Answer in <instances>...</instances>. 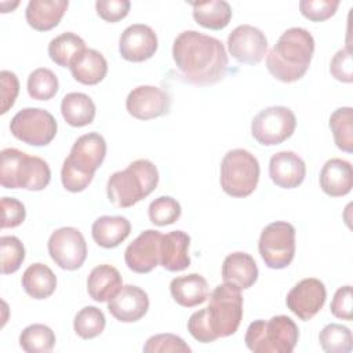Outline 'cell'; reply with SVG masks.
Returning a JSON list of instances; mask_svg holds the SVG:
<instances>
[{
	"label": "cell",
	"instance_id": "obj_1",
	"mask_svg": "<svg viewBox=\"0 0 353 353\" xmlns=\"http://www.w3.org/2000/svg\"><path fill=\"white\" fill-rule=\"evenodd\" d=\"M172 58L179 74L189 83L211 85L228 72V54L221 40L197 30H183L172 44Z\"/></svg>",
	"mask_w": 353,
	"mask_h": 353
},
{
	"label": "cell",
	"instance_id": "obj_2",
	"mask_svg": "<svg viewBox=\"0 0 353 353\" xmlns=\"http://www.w3.org/2000/svg\"><path fill=\"white\" fill-rule=\"evenodd\" d=\"M314 52V39L303 28L287 29L266 54L269 73L283 81L294 83L307 72Z\"/></svg>",
	"mask_w": 353,
	"mask_h": 353
},
{
	"label": "cell",
	"instance_id": "obj_3",
	"mask_svg": "<svg viewBox=\"0 0 353 353\" xmlns=\"http://www.w3.org/2000/svg\"><path fill=\"white\" fill-rule=\"evenodd\" d=\"M106 156V141L98 132H88L76 139L61 170V181L68 192H83Z\"/></svg>",
	"mask_w": 353,
	"mask_h": 353
},
{
	"label": "cell",
	"instance_id": "obj_4",
	"mask_svg": "<svg viewBox=\"0 0 353 353\" xmlns=\"http://www.w3.org/2000/svg\"><path fill=\"white\" fill-rule=\"evenodd\" d=\"M159 183L157 167L148 159H138L127 168L113 172L106 183L108 200L119 208H128L148 197Z\"/></svg>",
	"mask_w": 353,
	"mask_h": 353
},
{
	"label": "cell",
	"instance_id": "obj_5",
	"mask_svg": "<svg viewBox=\"0 0 353 353\" xmlns=\"http://www.w3.org/2000/svg\"><path fill=\"white\" fill-rule=\"evenodd\" d=\"M0 183L6 189H26L39 192L47 188L51 170L46 160L15 148H6L0 153Z\"/></svg>",
	"mask_w": 353,
	"mask_h": 353
},
{
	"label": "cell",
	"instance_id": "obj_6",
	"mask_svg": "<svg viewBox=\"0 0 353 353\" xmlns=\"http://www.w3.org/2000/svg\"><path fill=\"white\" fill-rule=\"evenodd\" d=\"M299 330L292 319L284 314L269 320L252 321L244 342L254 353H291L298 342Z\"/></svg>",
	"mask_w": 353,
	"mask_h": 353
},
{
	"label": "cell",
	"instance_id": "obj_7",
	"mask_svg": "<svg viewBox=\"0 0 353 353\" xmlns=\"http://www.w3.org/2000/svg\"><path fill=\"white\" fill-rule=\"evenodd\" d=\"M203 313L215 339L233 335L243 319L241 290L226 283L216 285Z\"/></svg>",
	"mask_w": 353,
	"mask_h": 353
},
{
	"label": "cell",
	"instance_id": "obj_8",
	"mask_svg": "<svg viewBox=\"0 0 353 353\" xmlns=\"http://www.w3.org/2000/svg\"><path fill=\"white\" fill-rule=\"evenodd\" d=\"M259 163L245 149L229 150L221 161V186L232 197H247L258 185Z\"/></svg>",
	"mask_w": 353,
	"mask_h": 353
},
{
	"label": "cell",
	"instance_id": "obj_9",
	"mask_svg": "<svg viewBox=\"0 0 353 353\" xmlns=\"http://www.w3.org/2000/svg\"><path fill=\"white\" fill-rule=\"evenodd\" d=\"M258 250L268 268H287L295 255V228L284 221L269 223L261 232Z\"/></svg>",
	"mask_w": 353,
	"mask_h": 353
},
{
	"label": "cell",
	"instance_id": "obj_10",
	"mask_svg": "<svg viewBox=\"0 0 353 353\" xmlns=\"http://www.w3.org/2000/svg\"><path fill=\"white\" fill-rule=\"evenodd\" d=\"M55 117L41 108H25L19 110L10 123L11 134L32 146H46L57 135Z\"/></svg>",
	"mask_w": 353,
	"mask_h": 353
},
{
	"label": "cell",
	"instance_id": "obj_11",
	"mask_svg": "<svg viewBox=\"0 0 353 353\" xmlns=\"http://www.w3.org/2000/svg\"><path fill=\"white\" fill-rule=\"evenodd\" d=\"M296 127V117L287 106L262 109L251 123L254 139L263 146H273L288 139Z\"/></svg>",
	"mask_w": 353,
	"mask_h": 353
},
{
	"label": "cell",
	"instance_id": "obj_12",
	"mask_svg": "<svg viewBox=\"0 0 353 353\" xmlns=\"http://www.w3.org/2000/svg\"><path fill=\"white\" fill-rule=\"evenodd\" d=\"M51 259L61 269L76 270L87 258V243L81 232L72 226H63L51 233L47 243Z\"/></svg>",
	"mask_w": 353,
	"mask_h": 353
},
{
	"label": "cell",
	"instance_id": "obj_13",
	"mask_svg": "<svg viewBox=\"0 0 353 353\" xmlns=\"http://www.w3.org/2000/svg\"><path fill=\"white\" fill-rule=\"evenodd\" d=\"M228 51L240 63L256 65L268 51V39L251 25H239L228 36Z\"/></svg>",
	"mask_w": 353,
	"mask_h": 353
},
{
	"label": "cell",
	"instance_id": "obj_14",
	"mask_svg": "<svg viewBox=\"0 0 353 353\" xmlns=\"http://www.w3.org/2000/svg\"><path fill=\"white\" fill-rule=\"evenodd\" d=\"M327 291L323 281L314 277L298 281L287 294V307L301 320L314 317L325 303Z\"/></svg>",
	"mask_w": 353,
	"mask_h": 353
},
{
	"label": "cell",
	"instance_id": "obj_15",
	"mask_svg": "<svg viewBox=\"0 0 353 353\" xmlns=\"http://www.w3.org/2000/svg\"><path fill=\"white\" fill-rule=\"evenodd\" d=\"M170 95L156 85H138L125 99L127 112L138 120H152L170 112Z\"/></svg>",
	"mask_w": 353,
	"mask_h": 353
},
{
	"label": "cell",
	"instance_id": "obj_16",
	"mask_svg": "<svg viewBox=\"0 0 353 353\" xmlns=\"http://www.w3.org/2000/svg\"><path fill=\"white\" fill-rule=\"evenodd\" d=\"M163 234L159 230L148 229L142 232L124 252V261L130 270L135 273H149L160 263Z\"/></svg>",
	"mask_w": 353,
	"mask_h": 353
},
{
	"label": "cell",
	"instance_id": "obj_17",
	"mask_svg": "<svg viewBox=\"0 0 353 353\" xmlns=\"http://www.w3.org/2000/svg\"><path fill=\"white\" fill-rule=\"evenodd\" d=\"M157 46V36L150 26L134 23L123 30L119 40V52L125 61L143 62L156 54Z\"/></svg>",
	"mask_w": 353,
	"mask_h": 353
},
{
	"label": "cell",
	"instance_id": "obj_18",
	"mask_svg": "<svg viewBox=\"0 0 353 353\" xmlns=\"http://www.w3.org/2000/svg\"><path fill=\"white\" fill-rule=\"evenodd\" d=\"M149 309L148 294L137 285H123L120 291L108 301L109 313L121 323L141 320Z\"/></svg>",
	"mask_w": 353,
	"mask_h": 353
},
{
	"label": "cell",
	"instance_id": "obj_19",
	"mask_svg": "<svg viewBox=\"0 0 353 353\" xmlns=\"http://www.w3.org/2000/svg\"><path fill=\"white\" fill-rule=\"evenodd\" d=\"M269 176L279 188H298L306 176L305 161L291 150L279 152L270 157Z\"/></svg>",
	"mask_w": 353,
	"mask_h": 353
},
{
	"label": "cell",
	"instance_id": "obj_20",
	"mask_svg": "<svg viewBox=\"0 0 353 353\" xmlns=\"http://www.w3.org/2000/svg\"><path fill=\"white\" fill-rule=\"evenodd\" d=\"M222 280L239 290H247L258 280V266L247 252H232L222 263Z\"/></svg>",
	"mask_w": 353,
	"mask_h": 353
},
{
	"label": "cell",
	"instance_id": "obj_21",
	"mask_svg": "<svg viewBox=\"0 0 353 353\" xmlns=\"http://www.w3.org/2000/svg\"><path fill=\"white\" fill-rule=\"evenodd\" d=\"M320 188L331 197H342L353 188L352 164L342 159H330L320 171Z\"/></svg>",
	"mask_w": 353,
	"mask_h": 353
},
{
	"label": "cell",
	"instance_id": "obj_22",
	"mask_svg": "<svg viewBox=\"0 0 353 353\" xmlns=\"http://www.w3.org/2000/svg\"><path fill=\"white\" fill-rule=\"evenodd\" d=\"M190 237L183 230H172L163 234L160 265L168 272H181L190 266Z\"/></svg>",
	"mask_w": 353,
	"mask_h": 353
},
{
	"label": "cell",
	"instance_id": "obj_23",
	"mask_svg": "<svg viewBox=\"0 0 353 353\" xmlns=\"http://www.w3.org/2000/svg\"><path fill=\"white\" fill-rule=\"evenodd\" d=\"M68 6V0H30L25 11L26 22L34 30H51L61 22Z\"/></svg>",
	"mask_w": 353,
	"mask_h": 353
},
{
	"label": "cell",
	"instance_id": "obj_24",
	"mask_svg": "<svg viewBox=\"0 0 353 353\" xmlns=\"http://www.w3.org/2000/svg\"><path fill=\"white\" fill-rule=\"evenodd\" d=\"M170 291L174 301L183 307L201 305L210 295L207 280L199 273H189L171 280Z\"/></svg>",
	"mask_w": 353,
	"mask_h": 353
},
{
	"label": "cell",
	"instance_id": "obj_25",
	"mask_svg": "<svg viewBox=\"0 0 353 353\" xmlns=\"http://www.w3.org/2000/svg\"><path fill=\"white\" fill-rule=\"evenodd\" d=\"M123 287L120 272L108 263L95 266L87 279L88 295L95 302L110 301Z\"/></svg>",
	"mask_w": 353,
	"mask_h": 353
},
{
	"label": "cell",
	"instance_id": "obj_26",
	"mask_svg": "<svg viewBox=\"0 0 353 353\" xmlns=\"http://www.w3.org/2000/svg\"><path fill=\"white\" fill-rule=\"evenodd\" d=\"M131 232V223L125 216L103 215L94 221L91 234L102 248H114L121 244Z\"/></svg>",
	"mask_w": 353,
	"mask_h": 353
},
{
	"label": "cell",
	"instance_id": "obj_27",
	"mask_svg": "<svg viewBox=\"0 0 353 353\" xmlns=\"http://www.w3.org/2000/svg\"><path fill=\"white\" fill-rule=\"evenodd\" d=\"M69 69L76 81L85 85H95L105 79L108 73V62L99 51L85 48L72 62Z\"/></svg>",
	"mask_w": 353,
	"mask_h": 353
},
{
	"label": "cell",
	"instance_id": "obj_28",
	"mask_svg": "<svg viewBox=\"0 0 353 353\" xmlns=\"http://www.w3.org/2000/svg\"><path fill=\"white\" fill-rule=\"evenodd\" d=\"M21 283L25 292L33 299H46L57 288V276L47 265L37 262L26 268Z\"/></svg>",
	"mask_w": 353,
	"mask_h": 353
},
{
	"label": "cell",
	"instance_id": "obj_29",
	"mask_svg": "<svg viewBox=\"0 0 353 353\" xmlns=\"http://www.w3.org/2000/svg\"><path fill=\"white\" fill-rule=\"evenodd\" d=\"M61 113L72 127H84L94 121L95 103L83 92H69L62 98Z\"/></svg>",
	"mask_w": 353,
	"mask_h": 353
},
{
	"label": "cell",
	"instance_id": "obj_30",
	"mask_svg": "<svg viewBox=\"0 0 353 353\" xmlns=\"http://www.w3.org/2000/svg\"><path fill=\"white\" fill-rule=\"evenodd\" d=\"M193 7L194 21L211 30H221L226 28L232 19V7L225 0H210L200 3H190Z\"/></svg>",
	"mask_w": 353,
	"mask_h": 353
},
{
	"label": "cell",
	"instance_id": "obj_31",
	"mask_svg": "<svg viewBox=\"0 0 353 353\" xmlns=\"http://www.w3.org/2000/svg\"><path fill=\"white\" fill-rule=\"evenodd\" d=\"M85 50L84 40L73 32H65L54 37L48 44V55L62 68H70L72 62Z\"/></svg>",
	"mask_w": 353,
	"mask_h": 353
},
{
	"label": "cell",
	"instance_id": "obj_32",
	"mask_svg": "<svg viewBox=\"0 0 353 353\" xmlns=\"http://www.w3.org/2000/svg\"><path fill=\"white\" fill-rule=\"evenodd\" d=\"M330 128L334 142L338 149L352 153L353 152V109L342 106L332 112L330 116Z\"/></svg>",
	"mask_w": 353,
	"mask_h": 353
},
{
	"label": "cell",
	"instance_id": "obj_33",
	"mask_svg": "<svg viewBox=\"0 0 353 353\" xmlns=\"http://www.w3.org/2000/svg\"><path fill=\"white\" fill-rule=\"evenodd\" d=\"M19 345L26 353H47L54 349L55 334L44 324H30L21 332Z\"/></svg>",
	"mask_w": 353,
	"mask_h": 353
},
{
	"label": "cell",
	"instance_id": "obj_34",
	"mask_svg": "<svg viewBox=\"0 0 353 353\" xmlns=\"http://www.w3.org/2000/svg\"><path fill=\"white\" fill-rule=\"evenodd\" d=\"M319 342L327 353H349L353 349L352 331L336 323L327 324L319 334Z\"/></svg>",
	"mask_w": 353,
	"mask_h": 353
},
{
	"label": "cell",
	"instance_id": "obj_35",
	"mask_svg": "<svg viewBox=\"0 0 353 353\" xmlns=\"http://www.w3.org/2000/svg\"><path fill=\"white\" fill-rule=\"evenodd\" d=\"M28 94L37 101H48L58 92L59 81L57 74L47 68L34 69L28 77Z\"/></svg>",
	"mask_w": 353,
	"mask_h": 353
},
{
	"label": "cell",
	"instance_id": "obj_36",
	"mask_svg": "<svg viewBox=\"0 0 353 353\" xmlns=\"http://www.w3.org/2000/svg\"><path fill=\"white\" fill-rule=\"evenodd\" d=\"M106 325L105 314L97 306H84L73 320L74 332L83 339H92L102 334Z\"/></svg>",
	"mask_w": 353,
	"mask_h": 353
},
{
	"label": "cell",
	"instance_id": "obj_37",
	"mask_svg": "<svg viewBox=\"0 0 353 353\" xmlns=\"http://www.w3.org/2000/svg\"><path fill=\"white\" fill-rule=\"evenodd\" d=\"M181 212V204L171 196H160L154 199L148 208L149 219L156 226L172 225L179 219Z\"/></svg>",
	"mask_w": 353,
	"mask_h": 353
},
{
	"label": "cell",
	"instance_id": "obj_38",
	"mask_svg": "<svg viewBox=\"0 0 353 353\" xmlns=\"http://www.w3.org/2000/svg\"><path fill=\"white\" fill-rule=\"evenodd\" d=\"M0 258H1V273H15L22 262L25 261V247L22 241L15 236L0 237Z\"/></svg>",
	"mask_w": 353,
	"mask_h": 353
},
{
	"label": "cell",
	"instance_id": "obj_39",
	"mask_svg": "<svg viewBox=\"0 0 353 353\" xmlns=\"http://www.w3.org/2000/svg\"><path fill=\"white\" fill-rule=\"evenodd\" d=\"M145 353H190V346L178 335L174 334H157L150 336L143 345Z\"/></svg>",
	"mask_w": 353,
	"mask_h": 353
},
{
	"label": "cell",
	"instance_id": "obj_40",
	"mask_svg": "<svg viewBox=\"0 0 353 353\" xmlns=\"http://www.w3.org/2000/svg\"><path fill=\"white\" fill-rule=\"evenodd\" d=\"M339 7V0H301V14L313 22H323L331 18Z\"/></svg>",
	"mask_w": 353,
	"mask_h": 353
},
{
	"label": "cell",
	"instance_id": "obj_41",
	"mask_svg": "<svg viewBox=\"0 0 353 353\" xmlns=\"http://www.w3.org/2000/svg\"><path fill=\"white\" fill-rule=\"evenodd\" d=\"M330 73L338 81H342V83L353 81V61H352L350 46H346L345 48H341L335 52L330 63Z\"/></svg>",
	"mask_w": 353,
	"mask_h": 353
},
{
	"label": "cell",
	"instance_id": "obj_42",
	"mask_svg": "<svg viewBox=\"0 0 353 353\" xmlns=\"http://www.w3.org/2000/svg\"><path fill=\"white\" fill-rule=\"evenodd\" d=\"M131 3L128 0H98L97 14L106 22H119L128 15Z\"/></svg>",
	"mask_w": 353,
	"mask_h": 353
},
{
	"label": "cell",
	"instance_id": "obj_43",
	"mask_svg": "<svg viewBox=\"0 0 353 353\" xmlns=\"http://www.w3.org/2000/svg\"><path fill=\"white\" fill-rule=\"evenodd\" d=\"M26 218L25 205L14 197L1 199V228H17Z\"/></svg>",
	"mask_w": 353,
	"mask_h": 353
},
{
	"label": "cell",
	"instance_id": "obj_44",
	"mask_svg": "<svg viewBox=\"0 0 353 353\" xmlns=\"http://www.w3.org/2000/svg\"><path fill=\"white\" fill-rule=\"evenodd\" d=\"M0 80H1V114H6L10 110V108H12L19 94V81L17 74L10 70H1Z\"/></svg>",
	"mask_w": 353,
	"mask_h": 353
},
{
	"label": "cell",
	"instance_id": "obj_45",
	"mask_svg": "<svg viewBox=\"0 0 353 353\" xmlns=\"http://www.w3.org/2000/svg\"><path fill=\"white\" fill-rule=\"evenodd\" d=\"M330 310L336 319L352 320V285H343L336 290Z\"/></svg>",
	"mask_w": 353,
	"mask_h": 353
},
{
	"label": "cell",
	"instance_id": "obj_46",
	"mask_svg": "<svg viewBox=\"0 0 353 353\" xmlns=\"http://www.w3.org/2000/svg\"><path fill=\"white\" fill-rule=\"evenodd\" d=\"M188 331L190 332V335L201 342V343H210V342H214L215 338L208 327V323L204 317V313H203V309L194 312L189 320H188Z\"/></svg>",
	"mask_w": 353,
	"mask_h": 353
}]
</instances>
